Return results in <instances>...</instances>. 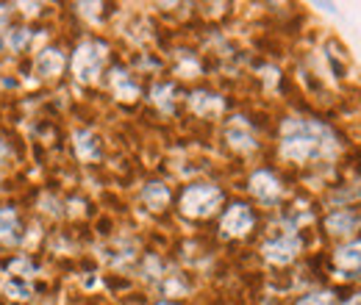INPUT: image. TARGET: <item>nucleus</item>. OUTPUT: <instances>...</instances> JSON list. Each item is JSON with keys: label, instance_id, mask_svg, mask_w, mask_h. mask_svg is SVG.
<instances>
[{"label": "nucleus", "instance_id": "f257e3e1", "mask_svg": "<svg viewBox=\"0 0 361 305\" xmlns=\"http://www.w3.org/2000/svg\"><path fill=\"white\" fill-rule=\"evenodd\" d=\"M281 156L289 161H314L336 156V136L317 120L289 117L281 125Z\"/></svg>", "mask_w": 361, "mask_h": 305}, {"label": "nucleus", "instance_id": "f03ea898", "mask_svg": "<svg viewBox=\"0 0 361 305\" xmlns=\"http://www.w3.org/2000/svg\"><path fill=\"white\" fill-rule=\"evenodd\" d=\"M223 203V192L212 183H197V186H189L180 197V211L186 217L203 219L212 217L217 211V206Z\"/></svg>", "mask_w": 361, "mask_h": 305}, {"label": "nucleus", "instance_id": "7ed1b4c3", "mask_svg": "<svg viewBox=\"0 0 361 305\" xmlns=\"http://www.w3.org/2000/svg\"><path fill=\"white\" fill-rule=\"evenodd\" d=\"M106 53H109V50H106L103 42L78 44L75 58H73V73H75V78H78L81 84L97 81V73H100V67H103V61H106Z\"/></svg>", "mask_w": 361, "mask_h": 305}, {"label": "nucleus", "instance_id": "20e7f679", "mask_svg": "<svg viewBox=\"0 0 361 305\" xmlns=\"http://www.w3.org/2000/svg\"><path fill=\"white\" fill-rule=\"evenodd\" d=\"M300 253V239L295 233H283L281 239L264 244V259L270 263H289Z\"/></svg>", "mask_w": 361, "mask_h": 305}, {"label": "nucleus", "instance_id": "39448f33", "mask_svg": "<svg viewBox=\"0 0 361 305\" xmlns=\"http://www.w3.org/2000/svg\"><path fill=\"white\" fill-rule=\"evenodd\" d=\"M250 228H253V214H250V208L242 206V203L231 206L226 211V217H223V225H220L223 236H245Z\"/></svg>", "mask_w": 361, "mask_h": 305}, {"label": "nucleus", "instance_id": "423d86ee", "mask_svg": "<svg viewBox=\"0 0 361 305\" xmlns=\"http://www.w3.org/2000/svg\"><path fill=\"white\" fill-rule=\"evenodd\" d=\"M250 192L262 200V203H275L278 197H281V183L275 180V175L272 173H256L250 178Z\"/></svg>", "mask_w": 361, "mask_h": 305}, {"label": "nucleus", "instance_id": "0eeeda50", "mask_svg": "<svg viewBox=\"0 0 361 305\" xmlns=\"http://www.w3.org/2000/svg\"><path fill=\"white\" fill-rule=\"evenodd\" d=\"M228 144L233 147V150H242V153H247V150H253L256 147V139H253V133L247 128V123H245V117H236L233 120V125L228 128Z\"/></svg>", "mask_w": 361, "mask_h": 305}, {"label": "nucleus", "instance_id": "6e6552de", "mask_svg": "<svg viewBox=\"0 0 361 305\" xmlns=\"http://www.w3.org/2000/svg\"><path fill=\"white\" fill-rule=\"evenodd\" d=\"M64 70V56L56 50V47H47L42 50L39 56H37V73L42 75V78H53V75H59Z\"/></svg>", "mask_w": 361, "mask_h": 305}, {"label": "nucleus", "instance_id": "1a4fd4ad", "mask_svg": "<svg viewBox=\"0 0 361 305\" xmlns=\"http://www.w3.org/2000/svg\"><path fill=\"white\" fill-rule=\"evenodd\" d=\"M189 106H192V111L200 114V117H209V114H220V111H223V100H220L217 94H209V92H195V94L189 97Z\"/></svg>", "mask_w": 361, "mask_h": 305}, {"label": "nucleus", "instance_id": "9d476101", "mask_svg": "<svg viewBox=\"0 0 361 305\" xmlns=\"http://www.w3.org/2000/svg\"><path fill=\"white\" fill-rule=\"evenodd\" d=\"M17 230H20V222L17 214L11 208H0V242L3 244H17Z\"/></svg>", "mask_w": 361, "mask_h": 305}, {"label": "nucleus", "instance_id": "9b49d317", "mask_svg": "<svg viewBox=\"0 0 361 305\" xmlns=\"http://www.w3.org/2000/svg\"><path fill=\"white\" fill-rule=\"evenodd\" d=\"M73 142H75V153H78L84 161H92V158L100 156L97 139H94V133L92 131H78L75 136H73Z\"/></svg>", "mask_w": 361, "mask_h": 305}, {"label": "nucleus", "instance_id": "f8f14e48", "mask_svg": "<svg viewBox=\"0 0 361 305\" xmlns=\"http://www.w3.org/2000/svg\"><path fill=\"white\" fill-rule=\"evenodd\" d=\"M111 87H114V92H117V97H120V100H126V103H131V100L139 97L136 84L126 75V73H123V70H114V73H111Z\"/></svg>", "mask_w": 361, "mask_h": 305}, {"label": "nucleus", "instance_id": "ddd939ff", "mask_svg": "<svg viewBox=\"0 0 361 305\" xmlns=\"http://www.w3.org/2000/svg\"><path fill=\"white\" fill-rule=\"evenodd\" d=\"M325 225H328L331 233H350V230H356V228L361 225V217L350 214V211H336V214L328 217Z\"/></svg>", "mask_w": 361, "mask_h": 305}, {"label": "nucleus", "instance_id": "4468645a", "mask_svg": "<svg viewBox=\"0 0 361 305\" xmlns=\"http://www.w3.org/2000/svg\"><path fill=\"white\" fill-rule=\"evenodd\" d=\"M142 200H145L153 211H161V208L167 206V200H170V192H167L164 183H147L145 192H142Z\"/></svg>", "mask_w": 361, "mask_h": 305}, {"label": "nucleus", "instance_id": "2eb2a0df", "mask_svg": "<svg viewBox=\"0 0 361 305\" xmlns=\"http://www.w3.org/2000/svg\"><path fill=\"white\" fill-rule=\"evenodd\" d=\"M28 44H31V31H25V28H14V31H6V34L0 37V47H6V50H11V53L25 50Z\"/></svg>", "mask_w": 361, "mask_h": 305}, {"label": "nucleus", "instance_id": "dca6fc26", "mask_svg": "<svg viewBox=\"0 0 361 305\" xmlns=\"http://www.w3.org/2000/svg\"><path fill=\"white\" fill-rule=\"evenodd\" d=\"M336 263L342 269H361V242L345 244L336 250Z\"/></svg>", "mask_w": 361, "mask_h": 305}, {"label": "nucleus", "instance_id": "f3484780", "mask_svg": "<svg viewBox=\"0 0 361 305\" xmlns=\"http://www.w3.org/2000/svg\"><path fill=\"white\" fill-rule=\"evenodd\" d=\"M150 97H153V103L161 108V111H173L176 108V89L170 87V84H156L153 92H150Z\"/></svg>", "mask_w": 361, "mask_h": 305}, {"label": "nucleus", "instance_id": "a211bd4d", "mask_svg": "<svg viewBox=\"0 0 361 305\" xmlns=\"http://www.w3.org/2000/svg\"><path fill=\"white\" fill-rule=\"evenodd\" d=\"M3 292L14 300H28L31 297V286L28 283H20V280H6L3 283Z\"/></svg>", "mask_w": 361, "mask_h": 305}, {"label": "nucleus", "instance_id": "6ab92c4d", "mask_svg": "<svg viewBox=\"0 0 361 305\" xmlns=\"http://www.w3.org/2000/svg\"><path fill=\"white\" fill-rule=\"evenodd\" d=\"M298 305H336V300H334V294H331V292H314V294L303 297Z\"/></svg>", "mask_w": 361, "mask_h": 305}, {"label": "nucleus", "instance_id": "aec40b11", "mask_svg": "<svg viewBox=\"0 0 361 305\" xmlns=\"http://www.w3.org/2000/svg\"><path fill=\"white\" fill-rule=\"evenodd\" d=\"M8 269H11L14 275H23V278H34V275H37V266L28 261V259H17Z\"/></svg>", "mask_w": 361, "mask_h": 305}, {"label": "nucleus", "instance_id": "412c9836", "mask_svg": "<svg viewBox=\"0 0 361 305\" xmlns=\"http://www.w3.org/2000/svg\"><path fill=\"white\" fill-rule=\"evenodd\" d=\"M334 203H345V200H361V178L350 186V189H345V192H339V194H334L331 197Z\"/></svg>", "mask_w": 361, "mask_h": 305}, {"label": "nucleus", "instance_id": "4be33fe9", "mask_svg": "<svg viewBox=\"0 0 361 305\" xmlns=\"http://www.w3.org/2000/svg\"><path fill=\"white\" fill-rule=\"evenodd\" d=\"M42 208H45L47 214H53V217H59V214H61L59 200H56V197H50V194H45V197H42Z\"/></svg>", "mask_w": 361, "mask_h": 305}, {"label": "nucleus", "instance_id": "5701e85b", "mask_svg": "<svg viewBox=\"0 0 361 305\" xmlns=\"http://www.w3.org/2000/svg\"><path fill=\"white\" fill-rule=\"evenodd\" d=\"M178 73L183 75V78H192L195 73H197V61H183L178 67Z\"/></svg>", "mask_w": 361, "mask_h": 305}, {"label": "nucleus", "instance_id": "b1692460", "mask_svg": "<svg viewBox=\"0 0 361 305\" xmlns=\"http://www.w3.org/2000/svg\"><path fill=\"white\" fill-rule=\"evenodd\" d=\"M20 6H23V11H25V14H37V11H39V6H37V3H20Z\"/></svg>", "mask_w": 361, "mask_h": 305}, {"label": "nucleus", "instance_id": "393cba45", "mask_svg": "<svg viewBox=\"0 0 361 305\" xmlns=\"http://www.w3.org/2000/svg\"><path fill=\"white\" fill-rule=\"evenodd\" d=\"M345 305H361V294H356V297H350Z\"/></svg>", "mask_w": 361, "mask_h": 305}, {"label": "nucleus", "instance_id": "a878e982", "mask_svg": "<svg viewBox=\"0 0 361 305\" xmlns=\"http://www.w3.org/2000/svg\"><path fill=\"white\" fill-rule=\"evenodd\" d=\"M3 156H8V147H6V144H0V158H3Z\"/></svg>", "mask_w": 361, "mask_h": 305}, {"label": "nucleus", "instance_id": "bb28decb", "mask_svg": "<svg viewBox=\"0 0 361 305\" xmlns=\"http://www.w3.org/2000/svg\"><path fill=\"white\" fill-rule=\"evenodd\" d=\"M159 305H167V303H159Z\"/></svg>", "mask_w": 361, "mask_h": 305}]
</instances>
